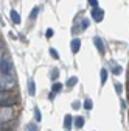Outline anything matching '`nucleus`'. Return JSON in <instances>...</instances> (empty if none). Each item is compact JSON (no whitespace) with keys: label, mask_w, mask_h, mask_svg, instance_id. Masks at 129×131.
<instances>
[{"label":"nucleus","mask_w":129,"mask_h":131,"mask_svg":"<svg viewBox=\"0 0 129 131\" xmlns=\"http://www.w3.org/2000/svg\"><path fill=\"white\" fill-rule=\"evenodd\" d=\"M0 72H2V75L12 72V66L8 56H2V59H0Z\"/></svg>","instance_id":"3"},{"label":"nucleus","mask_w":129,"mask_h":131,"mask_svg":"<svg viewBox=\"0 0 129 131\" xmlns=\"http://www.w3.org/2000/svg\"><path fill=\"white\" fill-rule=\"evenodd\" d=\"M79 47H81V41H79V39H73V41L70 42V48H72V53H78Z\"/></svg>","instance_id":"7"},{"label":"nucleus","mask_w":129,"mask_h":131,"mask_svg":"<svg viewBox=\"0 0 129 131\" xmlns=\"http://www.w3.org/2000/svg\"><path fill=\"white\" fill-rule=\"evenodd\" d=\"M75 126L79 129V128H83L84 126V117H76L75 119Z\"/></svg>","instance_id":"11"},{"label":"nucleus","mask_w":129,"mask_h":131,"mask_svg":"<svg viewBox=\"0 0 129 131\" xmlns=\"http://www.w3.org/2000/svg\"><path fill=\"white\" fill-rule=\"evenodd\" d=\"M0 119H2V123L11 120V119H12V108H9V106H2V116H0Z\"/></svg>","instance_id":"4"},{"label":"nucleus","mask_w":129,"mask_h":131,"mask_svg":"<svg viewBox=\"0 0 129 131\" xmlns=\"http://www.w3.org/2000/svg\"><path fill=\"white\" fill-rule=\"evenodd\" d=\"M50 55H51L55 59H59V53H58V50H55V48H50Z\"/></svg>","instance_id":"20"},{"label":"nucleus","mask_w":129,"mask_h":131,"mask_svg":"<svg viewBox=\"0 0 129 131\" xmlns=\"http://www.w3.org/2000/svg\"><path fill=\"white\" fill-rule=\"evenodd\" d=\"M112 72H114V73H115V75H120V73H121V72H123V69H121V67H120V66H117V67H114V70H112Z\"/></svg>","instance_id":"22"},{"label":"nucleus","mask_w":129,"mask_h":131,"mask_svg":"<svg viewBox=\"0 0 129 131\" xmlns=\"http://www.w3.org/2000/svg\"><path fill=\"white\" fill-rule=\"evenodd\" d=\"M61 89H62V84H61V83H53V86H51V92L56 94V92H59Z\"/></svg>","instance_id":"16"},{"label":"nucleus","mask_w":129,"mask_h":131,"mask_svg":"<svg viewBox=\"0 0 129 131\" xmlns=\"http://www.w3.org/2000/svg\"><path fill=\"white\" fill-rule=\"evenodd\" d=\"M34 120H36V122H41V120H42V114H41L39 108H34Z\"/></svg>","instance_id":"13"},{"label":"nucleus","mask_w":129,"mask_h":131,"mask_svg":"<svg viewBox=\"0 0 129 131\" xmlns=\"http://www.w3.org/2000/svg\"><path fill=\"white\" fill-rule=\"evenodd\" d=\"M39 9H41L39 6H34V8H33V11H31V14H30V19H31V20H34V19H36V16H37Z\"/></svg>","instance_id":"14"},{"label":"nucleus","mask_w":129,"mask_h":131,"mask_svg":"<svg viewBox=\"0 0 129 131\" xmlns=\"http://www.w3.org/2000/svg\"><path fill=\"white\" fill-rule=\"evenodd\" d=\"M27 89H28V95H30V97H34V95H36V86H34V81H33V80H28Z\"/></svg>","instance_id":"6"},{"label":"nucleus","mask_w":129,"mask_h":131,"mask_svg":"<svg viewBox=\"0 0 129 131\" xmlns=\"http://www.w3.org/2000/svg\"><path fill=\"white\" fill-rule=\"evenodd\" d=\"M115 91H117L118 94H121V91H123V88H121V84H120V83H115Z\"/></svg>","instance_id":"23"},{"label":"nucleus","mask_w":129,"mask_h":131,"mask_svg":"<svg viewBox=\"0 0 129 131\" xmlns=\"http://www.w3.org/2000/svg\"><path fill=\"white\" fill-rule=\"evenodd\" d=\"M11 19H12V22L14 24H20V14L17 13V11H11Z\"/></svg>","instance_id":"9"},{"label":"nucleus","mask_w":129,"mask_h":131,"mask_svg":"<svg viewBox=\"0 0 129 131\" xmlns=\"http://www.w3.org/2000/svg\"><path fill=\"white\" fill-rule=\"evenodd\" d=\"M89 3L95 8V6H98V0H89Z\"/></svg>","instance_id":"25"},{"label":"nucleus","mask_w":129,"mask_h":131,"mask_svg":"<svg viewBox=\"0 0 129 131\" xmlns=\"http://www.w3.org/2000/svg\"><path fill=\"white\" fill-rule=\"evenodd\" d=\"M87 27H89V19H83V22H81V28L86 30Z\"/></svg>","instance_id":"21"},{"label":"nucleus","mask_w":129,"mask_h":131,"mask_svg":"<svg viewBox=\"0 0 129 131\" xmlns=\"http://www.w3.org/2000/svg\"><path fill=\"white\" fill-rule=\"evenodd\" d=\"M100 78H101V83L104 84L106 80H107V70H106V69H103V70L100 72Z\"/></svg>","instance_id":"15"},{"label":"nucleus","mask_w":129,"mask_h":131,"mask_svg":"<svg viewBox=\"0 0 129 131\" xmlns=\"http://www.w3.org/2000/svg\"><path fill=\"white\" fill-rule=\"evenodd\" d=\"M27 131H37V126L34 123H28L27 125Z\"/></svg>","instance_id":"19"},{"label":"nucleus","mask_w":129,"mask_h":131,"mask_svg":"<svg viewBox=\"0 0 129 131\" xmlns=\"http://www.w3.org/2000/svg\"><path fill=\"white\" fill-rule=\"evenodd\" d=\"M72 116H69V114H67V116H66V119H64V126H66V129H70V126H72Z\"/></svg>","instance_id":"10"},{"label":"nucleus","mask_w":129,"mask_h":131,"mask_svg":"<svg viewBox=\"0 0 129 131\" xmlns=\"http://www.w3.org/2000/svg\"><path fill=\"white\" fill-rule=\"evenodd\" d=\"M92 106H93V102L90 100V98H87V100L84 102V109H89V111H90V109H92Z\"/></svg>","instance_id":"17"},{"label":"nucleus","mask_w":129,"mask_h":131,"mask_svg":"<svg viewBox=\"0 0 129 131\" xmlns=\"http://www.w3.org/2000/svg\"><path fill=\"white\" fill-rule=\"evenodd\" d=\"M53 33H55V31H53L51 28H48V30H47V33H45V35H47V38H51V36H53Z\"/></svg>","instance_id":"24"},{"label":"nucleus","mask_w":129,"mask_h":131,"mask_svg":"<svg viewBox=\"0 0 129 131\" xmlns=\"http://www.w3.org/2000/svg\"><path fill=\"white\" fill-rule=\"evenodd\" d=\"M0 86H2V91H9V89H12V88L16 86V77H14V72L2 75V80H0Z\"/></svg>","instance_id":"1"},{"label":"nucleus","mask_w":129,"mask_h":131,"mask_svg":"<svg viewBox=\"0 0 129 131\" xmlns=\"http://www.w3.org/2000/svg\"><path fill=\"white\" fill-rule=\"evenodd\" d=\"M17 103V97L14 94H8L5 91H2V97H0V105L2 106H12Z\"/></svg>","instance_id":"2"},{"label":"nucleus","mask_w":129,"mask_h":131,"mask_svg":"<svg viewBox=\"0 0 129 131\" xmlns=\"http://www.w3.org/2000/svg\"><path fill=\"white\" fill-rule=\"evenodd\" d=\"M58 77H59V70H58V69H53L51 73H50V78H51V80H58Z\"/></svg>","instance_id":"18"},{"label":"nucleus","mask_w":129,"mask_h":131,"mask_svg":"<svg viewBox=\"0 0 129 131\" xmlns=\"http://www.w3.org/2000/svg\"><path fill=\"white\" fill-rule=\"evenodd\" d=\"M92 17H93L95 22H101V20L104 19V11H103L101 8H98V6H95V8L92 9Z\"/></svg>","instance_id":"5"},{"label":"nucleus","mask_w":129,"mask_h":131,"mask_svg":"<svg viewBox=\"0 0 129 131\" xmlns=\"http://www.w3.org/2000/svg\"><path fill=\"white\" fill-rule=\"evenodd\" d=\"M93 42H95L96 48H98V52H100V53H104V44H103L101 38H98V36H96V38L93 39Z\"/></svg>","instance_id":"8"},{"label":"nucleus","mask_w":129,"mask_h":131,"mask_svg":"<svg viewBox=\"0 0 129 131\" xmlns=\"http://www.w3.org/2000/svg\"><path fill=\"white\" fill-rule=\"evenodd\" d=\"M72 106H73V109H78L81 105H79V102H73V105H72Z\"/></svg>","instance_id":"26"},{"label":"nucleus","mask_w":129,"mask_h":131,"mask_svg":"<svg viewBox=\"0 0 129 131\" xmlns=\"http://www.w3.org/2000/svg\"><path fill=\"white\" fill-rule=\"evenodd\" d=\"M76 83H78V77H70V78L67 80V86H69V88H73Z\"/></svg>","instance_id":"12"}]
</instances>
